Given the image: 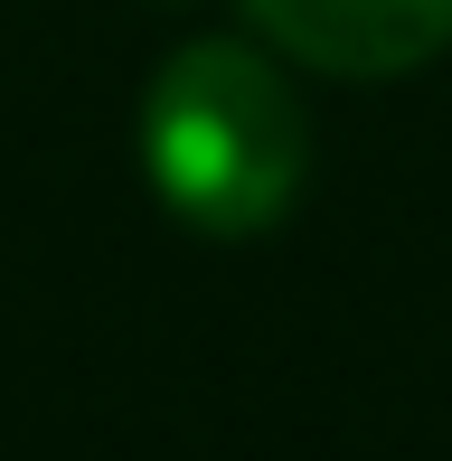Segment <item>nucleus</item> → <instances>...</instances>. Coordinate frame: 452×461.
<instances>
[{
    "mask_svg": "<svg viewBox=\"0 0 452 461\" xmlns=\"http://www.w3.org/2000/svg\"><path fill=\"white\" fill-rule=\"evenodd\" d=\"M141 170L198 236H264L302 198L312 122L236 38H189L141 86Z\"/></svg>",
    "mask_w": 452,
    "mask_h": 461,
    "instance_id": "nucleus-1",
    "label": "nucleus"
},
{
    "mask_svg": "<svg viewBox=\"0 0 452 461\" xmlns=\"http://www.w3.org/2000/svg\"><path fill=\"white\" fill-rule=\"evenodd\" d=\"M245 19L321 76H405L452 48V0H245Z\"/></svg>",
    "mask_w": 452,
    "mask_h": 461,
    "instance_id": "nucleus-2",
    "label": "nucleus"
}]
</instances>
